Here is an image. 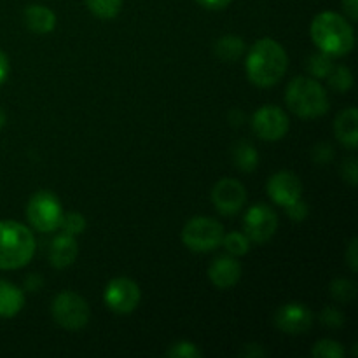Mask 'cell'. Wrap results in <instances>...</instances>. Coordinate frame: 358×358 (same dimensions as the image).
<instances>
[{"instance_id": "19", "label": "cell", "mask_w": 358, "mask_h": 358, "mask_svg": "<svg viewBox=\"0 0 358 358\" xmlns=\"http://www.w3.org/2000/svg\"><path fill=\"white\" fill-rule=\"evenodd\" d=\"M245 51L243 38L238 35H224L215 42V55L222 62H234Z\"/></svg>"}, {"instance_id": "14", "label": "cell", "mask_w": 358, "mask_h": 358, "mask_svg": "<svg viewBox=\"0 0 358 358\" xmlns=\"http://www.w3.org/2000/svg\"><path fill=\"white\" fill-rule=\"evenodd\" d=\"M208 276L217 289H231L238 283L241 276V266L233 255H220L213 259L208 268Z\"/></svg>"}, {"instance_id": "10", "label": "cell", "mask_w": 358, "mask_h": 358, "mask_svg": "<svg viewBox=\"0 0 358 358\" xmlns=\"http://www.w3.org/2000/svg\"><path fill=\"white\" fill-rule=\"evenodd\" d=\"M105 304L114 313L128 315L136 310L140 303V289L133 280L115 278L105 289Z\"/></svg>"}, {"instance_id": "6", "label": "cell", "mask_w": 358, "mask_h": 358, "mask_svg": "<svg viewBox=\"0 0 358 358\" xmlns=\"http://www.w3.org/2000/svg\"><path fill=\"white\" fill-rule=\"evenodd\" d=\"M56 324L66 331H80L90 322V306L86 299L76 292H62L55 297L51 306Z\"/></svg>"}, {"instance_id": "16", "label": "cell", "mask_w": 358, "mask_h": 358, "mask_svg": "<svg viewBox=\"0 0 358 358\" xmlns=\"http://www.w3.org/2000/svg\"><path fill=\"white\" fill-rule=\"evenodd\" d=\"M334 131L339 142L346 149H357L358 145V112L355 107L346 108L336 117Z\"/></svg>"}, {"instance_id": "18", "label": "cell", "mask_w": 358, "mask_h": 358, "mask_svg": "<svg viewBox=\"0 0 358 358\" xmlns=\"http://www.w3.org/2000/svg\"><path fill=\"white\" fill-rule=\"evenodd\" d=\"M24 294L14 283L0 280V317L10 318L23 310Z\"/></svg>"}, {"instance_id": "38", "label": "cell", "mask_w": 358, "mask_h": 358, "mask_svg": "<svg viewBox=\"0 0 358 358\" xmlns=\"http://www.w3.org/2000/svg\"><path fill=\"white\" fill-rule=\"evenodd\" d=\"M24 285H27L28 290L35 292V290H41L42 289V285H44V280H42L38 275H30L27 278V283H24Z\"/></svg>"}, {"instance_id": "29", "label": "cell", "mask_w": 358, "mask_h": 358, "mask_svg": "<svg viewBox=\"0 0 358 358\" xmlns=\"http://www.w3.org/2000/svg\"><path fill=\"white\" fill-rule=\"evenodd\" d=\"M320 322L329 329H339L345 324V318H343L341 311L334 310V308H327L320 313Z\"/></svg>"}, {"instance_id": "22", "label": "cell", "mask_w": 358, "mask_h": 358, "mask_svg": "<svg viewBox=\"0 0 358 358\" xmlns=\"http://www.w3.org/2000/svg\"><path fill=\"white\" fill-rule=\"evenodd\" d=\"M220 245H224L227 254L233 255V257H241V255L250 250V240L243 233H229L227 236L222 238Z\"/></svg>"}, {"instance_id": "28", "label": "cell", "mask_w": 358, "mask_h": 358, "mask_svg": "<svg viewBox=\"0 0 358 358\" xmlns=\"http://www.w3.org/2000/svg\"><path fill=\"white\" fill-rule=\"evenodd\" d=\"M168 357L171 358H199L201 352L196 348V345L189 341H180L171 345V348L168 350Z\"/></svg>"}, {"instance_id": "34", "label": "cell", "mask_w": 358, "mask_h": 358, "mask_svg": "<svg viewBox=\"0 0 358 358\" xmlns=\"http://www.w3.org/2000/svg\"><path fill=\"white\" fill-rule=\"evenodd\" d=\"M196 2H198L201 7H205V9L219 10V9H224V7L229 6L233 0H196Z\"/></svg>"}, {"instance_id": "31", "label": "cell", "mask_w": 358, "mask_h": 358, "mask_svg": "<svg viewBox=\"0 0 358 358\" xmlns=\"http://www.w3.org/2000/svg\"><path fill=\"white\" fill-rule=\"evenodd\" d=\"M341 173H343V178H345L350 185L358 184V166H357L355 157H348V159L343 161Z\"/></svg>"}, {"instance_id": "17", "label": "cell", "mask_w": 358, "mask_h": 358, "mask_svg": "<svg viewBox=\"0 0 358 358\" xmlns=\"http://www.w3.org/2000/svg\"><path fill=\"white\" fill-rule=\"evenodd\" d=\"M24 21H27V27L35 34H49L56 27L55 13L41 3H31L24 9Z\"/></svg>"}, {"instance_id": "21", "label": "cell", "mask_w": 358, "mask_h": 358, "mask_svg": "<svg viewBox=\"0 0 358 358\" xmlns=\"http://www.w3.org/2000/svg\"><path fill=\"white\" fill-rule=\"evenodd\" d=\"M334 69L332 63V56L325 55V52H315L308 59V72L311 73L313 79H327L329 73Z\"/></svg>"}, {"instance_id": "13", "label": "cell", "mask_w": 358, "mask_h": 358, "mask_svg": "<svg viewBox=\"0 0 358 358\" xmlns=\"http://www.w3.org/2000/svg\"><path fill=\"white\" fill-rule=\"evenodd\" d=\"M268 194L276 205L289 206L297 199H301L303 184H301L299 177L292 171H278L269 178Z\"/></svg>"}, {"instance_id": "11", "label": "cell", "mask_w": 358, "mask_h": 358, "mask_svg": "<svg viewBox=\"0 0 358 358\" xmlns=\"http://www.w3.org/2000/svg\"><path fill=\"white\" fill-rule=\"evenodd\" d=\"M212 201L222 215H234L243 208L247 201V191L241 182L234 178H222L213 185Z\"/></svg>"}, {"instance_id": "23", "label": "cell", "mask_w": 358, "mask_h": 358, "mask_svg": "<svg viewBox=\"0 0 358 358\" xmlns=\"http://www.w3.org/2000/svg\"><path fill=\"white\" fill-rule=\"evenodd\" d=\"M87 7L94 16L101 17V20H110V17L117 16L121 10L122 0H86Z\"/></svg>"}, {"instance_id": "33", "label": "cell", "mask_w": 358, "mask_h": 358, "mask_svg": "<svg viewBox=\"0 0 358 358\" xmlns=\"http://www.w3.org/2000/svg\"><path fill=\"white\" fill-rule=\"evenodd\" d=\"M346 262H348V266L352 268V271L355 273L358 269V240L357 238H353L352 243H350L348 250H346Z\"/></svg>"}, {"instance_id": "37", "label": "cell", "mask_w": 358, "mask_h": 358, "mask_svg": "<svg viewBox=\"0 0 358 358\" xmlns=\"http://www.w3.org/2000/svg\"><path fill=\"white\" fill-rule=\"evenodd\" d=\"M9 76V59H7L6 52L0 49V84L7 79Z\"/></svg>"}, {"instance_id": "39", "label": "cell", "mask_w": 358, "mask_h": 358, "mask_svg": "<svg viewBox=\"0 0 358 358\" xmlns=\"http://www.w3.org/2000/svg\"><path fill=\"white\" fill-rule=\"evenodd\" d=\"M3 124H6V114H3V112L0 110V128H2Z\"/></svg>"}, {"instance_id": "9", "label": "cell", "mask_w": 358, "mask_h": 358, "mask_svg": "<svg viewBox=\"0 0 358 358\" xmlns=\"http://www.w3.org/2000/svg\"><path fill=\"white\" fill-rule=\"evenodd\" d=\"M252 128L255 135L268 142H276L283 138L289 131V117L285 112L275 105H264L252 117Z\"/></svg>"}, {"instance_id": "4", "label": "cell", "mask_w": 358, "mask_h": 358, "mask_svg": "<svg viewBox=\"0 0 358 358\" xmlns=\"http://www.w3.org/2000/svg\"><path fill=\"white\" fill-rule=\"evenodd\" d=\"M285 101L290 110L304 119H315L329 110L327 91L313 77H296L287 86Z\"/></svg>"}, {"instance_id": "36", "label": "cell", "mask_w": 358, "mask_h": 358, "mask_svg": "<svg viewBox=\"0 0 358 358\" xmlns=\"http://www.w3.org/2000/svg\"><path fill=\"white\" fill-rule=\"evenodd\" d=\"M241 355L247 357V358H254V357H264L266 352L261 348L259 345H255V343H252V345H247L245 346V350L241 352Z\"/></svg>"}, {"instance_id": "20", "label": "cell", "mask_w": 358, "mask_h": 358, "mask_svg": "<svg viewBox=\"0 0 358 358\" xmlns=\"http://www.w3.org/2000/svg\"><path fill=\"white\" fill-rule=\"evenodd\" d=\"M233 159L241 171H254L257 168L259 154L252 143L238 142L233 149Z\"/></svg>"}, {"instance_id": "32", "label": "cell", "mask_w": 358, "mask_h": 358, "mask_svg": "<svg viewBox=\"0 0 358 358\" xmlns=\"http://www.w3.org/2000/svg\"><path fill=\"white\" fill-rule=\"evenodd\" d=\"M313 159L318 164H327L334 159V149L329 143H318L313 149Z\"/></svg>"}, {"instance_id": "7", "label": "cell", "mask_w": 358, "mask_h": 358, "mask_svg": "<svg viewBox=\"0 0 358 358\" xmlns=\"http://www.w3.org/2000/svg\"><path fill=\"white\" fill-rule=\"evenodd\" d=\"M28 220L41 233H52L59 229L63 210L58 198L49 191H38L31 196L27 208Z\"/></svg>"}, {"instance_id": "24", "label": "cell", "mask_w": 358, "mask_h": 358, "mask_svg": "<svg viewBox=\"0 0 358 358\" xmlns=\"http://www.w3.org/2000/svg\"><path fill=\"white\" fill-rule=\"evenodd\" d=\"M327 80L332 90L338 91V93H346L353 86V76L348 66L345 65L334 66L332 72L327 76Z\"/></svg>"}, {"instance_id": "27", "label": "cell", "mask_w": 358, "mask_h": 358, "mask_svg": "<svg viewBox=\"0 0 358 358\" xmlns=\"http://www.w3.org/2000/svg\"><path fill=\"white\" fill-rule=\"evenodd\" d=\"M59 229L65 234H70V236H79V234H83L84 229H86V219L77 212L63 213Z\"/></svg>"}, {"instance_id": "3", "label": "cell", "mask_w": 358, "mask_h": 358, "mask_svg": "<svg viewBox=\"0 0 358 358\" xmlns=\"http://www.w3.org/2000/svg\"><path fill=\"white\" fill-rule=\"evenodd\" d=\"M35 254V238L28 227L14 220L0 222V269H20Z\"/></svg>"}, {"instance_id": "5", "label": "cell", "mask_w": 358, "mask_h": 358, "mask_svg": "<svg viewBox=\"0 0 358 358\" xmlns=\"http://www.w3.org/2000/svg\"><path fill=\"white\" fill-rule=\"evenodd\" d=\"M224 227L212 217H194L185 224L182 240L194 252H212L222 243Z\"/></svg>"}, {"instance_id": "12", "label": "cell", "mask_w": 358, "mask_h": 358, "mask_svg": "<svg viewBox=\"0 0 358 358\" xmlns=\"http://www.w3.org/2000/svg\"><path fill=\"white\" fill-rule=\"evenodd\" d=\"M275 324L285 334H304L313 325V315L306 306L299 303H290L280 308L275 315Z\"/></svg>"}, {"instance_id": "8", "label": "cell", "mask_w": 358, "mask_h": 358, "mask_svg": "<svg viewBox=\"0 0 358 358\" xmlns=\"http://www.w3.org/2000/svg\"><path fill=\"white\" fill-rule=\"evenodd\" d=\"M243 229L250 241L266 243V241L275 236L276 229H278V215H276L271 206L259 203V205L248 208L243 220Z\"/></svg>"}, {"instance_id": "2", "label": "cell", "mask_w": 358, "mask_h": 358, "mask_svg": "<svg viewBox=\"0 0 358 358\" xmlns=\"http://www.w3.org/2000/svg\"><path fill=\"white\" fill-rule=\"evenodd\" d=\"M311 38L315 45L325 55L338 58L348 55L355 45L353 27L338 13L325 10L311 23Z\"/></svg>"}, {"instance_id": "30", "label": "cell", "mask_w": 358, "mask_h": 358, "mask_svg": "<svg viewBox=\"0 0 358 358\" xmlns=\"http://www.w3.org/2000/svg\"><path fill=\"white\" fill-rule=\"evenodd\" d=\"M287 215L294 220V222H303V220L308 219V213H310V208H308L306 203L303 199H297L292 205L285 206Z\"/></svg>"}, {"instance_id": "35", "label": "cell", "mask_w": 358, "mask_h": 358, "mask_svg": "<svg viewBox=\"0 0 358 358\" xmlns=\"http://www.w3.org/2000/svg\"><path fill=\"white\" fill-rule=\"evenodd\" d=\"M343 7H345V13L348 14L350 20L357 21V17H358V0H343Z\"/></svg>"}, {"instance_id": "25", "label": "cell", "mask_w": 358, "mask_h": 358, "mask_svg": "<svg viewBox=\"0 0 358 358\" xmlns=\"http://www.w3.org/2000/svg\"><path fill=\"white\" fill-rule=\"evenodd\" d=\"M331 294L339 303H352L357 297V285L350 280L339 278L331 283Z\"/></svg>"}, {"instance_id": "15", "label": "cell", "mask_w": 358, "mask_h": 358, "mask_svg": "<svg viewBox=\"0 0 358 358\" xmlns=\"http://www.w3.org/2000/svg\"><path fill=\"white\" fill-rule=\"evenodd\" d=\"M77 254H79V247H77L76 236L63 233L52 240L51 248H49V262L58 269L69 268L76 261Z\"/></svg>"}, {"instance_id": "1", "label": "cell", "mask_w": 358, "mask_h": 358, "mask_svg": "<svg viewBox=\"0 0 358 358\" xmlns=\"http://www.w3.org/2000/svg\"><path fill=\"white\" fill-rule=\"evenodd\" d=\"M289 58L282 45L273 38H261L247 55V76L255 86H275L287 72Z\"/></svg>"}, {"instance_id": "26", "label": "cell", "mask_w": 358, "mask_h": 358, "mask_svg": "<svg viewBox=\"0 0 358 358\" xmlns=\"http://www.w3.org/2000/svg\"><path fill=\"white\" fill-rule=\"evenodd\" d=\"M311 355L315 358H343L345 357V348L338 341L332 339H322L311 350Z\"/></svg>"}]
</instances>
